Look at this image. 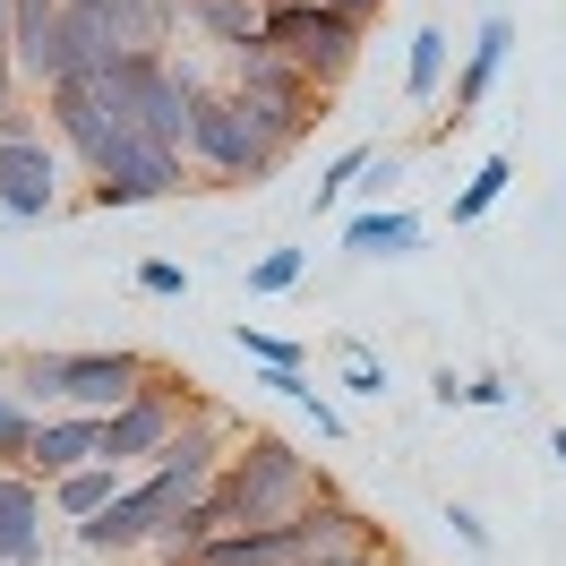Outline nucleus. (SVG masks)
I'll use <instances>...</instances> for the list:
<instances>
[{"label": "nucleus", "mask_w": 566, "mask_h": 566, "mask_svg": "<svg viewBox=\"0 0 566 566\" xmlns=\"http://www.w3.org/2000/svg\"><path fill=\"white\" fill-rule=\"evenodd\" d=\"M506 43H515V27L490 9V18H481V35H472V61H463V77H455V104H447V112H455V129H463L481 104H490L497 70H506Z\"/></svg>", "instance_id": "nucleus-14"}, {"label": "nucleus", "mask_w": 566, "mask_h": 566, "mask_svg": "<svg viewBox=\"0 0 566 566\" xmlns=\"http://www.w3.org/2000/svg\"><path fill=\"white\" fill-rule=\"evenodd\" d=\"M0 189H52L61 198V146L43 138H0Z\"/></svg>", "instance_id": "nucleus-20"}, {"label": "nucleus", "mask_w": 566, "mask_h": 566, "mask_svg": "<svg viewBox=\"0 0 566 566\" xmlns=\"http://www.w3.org/2000/svg\"><path fill=\"white\" fill-rule=\"evenodd\" d=\"M549 455H558V463H566V429H549Z\"/></svg>", "instance_id": "nucleus-35"}, {"label": "nucleus", "mask_w": 566, "mask_h": 566, "mask_svg": "<svg viewBox=\"0 0 566 566\" xmlns=\"http://www.w3.org/2000/svg\"><path fill=\"white\" fill-rule=\"evenodd\" d=\"M172 515V497L155 490V472H129V490L112 497L104 515H86L77 532V549H95V558H146V541H155V524Z\"/></svg>", "instance_id": "nucleus-8"}, {"label": "nucleus", "mask_w": 566, "mask_h": 566, "mask_svg": "<svg viewBox=\"0 0 566 566\" xmlns=\"http://www.w3.org/2000/svg\"><path fill=\"white\" fill-rule=\"evenodd\" d=\"M0 566H43V481L0 472Z\"/></svg>", "instance_id": "nucleus-13"}, {"label": "nucleus", "mask_w": 566, "mask_h": 566, "mask_svg": "<svg viewBox=\"0 0 566 566\" xmlns=\"http://www.w3.org/2000/svg\"><path fill=\"white\" fill-rule=\"evenodd\" d=\"M146 378H155V360H146V353H70V369H61V412L104 421V412H120Z\"/></svg>", "instance_id": "nucleus-10"}, {"label": "nucleus", "mask_w": 566, "mask_h": 566, "mask_svg": "<svg viewBox=\"0 0 566 566\" xmlns=\"http://www.w3.org/2000/svg\"><path fill=\"white\" fill-rule=\"evenodd\" d=\"M112 27H120V52H172L180 35V0H104Z\"/></svg>", "instance_id": "nucleus-16"}, {"label": "nucleus", "mask_w": 566, "mask_h": 566, "mask_svg": "<svg viewBox=\"0 0 566 566\" xmlns=\"http://www.w3.org/2000/svg\"><path fill=\"white\" fill-rule=\"evenodd\" d=\"M344 387L353 395H387V360L369 353V344H353V353H344Z\"/></svg>", "instance_id": "nucleus-28"}, {"label": "nucleus", "mask_w": 566, "mask_h": 566, "mask_svg": "<svg viewBox=\"0 0 566 566\" xmlns=\"http://www.w3.org/2000/svg\"><path fill=\"white\" fill-rule=\"evenodd\" d=\"M301 566H395V549L369 541V549H326V558H301Z\"/></svg>", "instance_id": "nucleus-30"}, {"label": "nucleus", "mask_w": 566, "mask_h": 566, "mask_svg": "<svg viewBox=\"0 0 566 566\" xmlns=\"http://www.w3.org/2000/svg\"><path fill=\"white\" fill-rule=\"evenodd\" d=\"M241 9H258V0H241Z\"/></svg>", "instance_id": "nucleus-36"}, {"label": "nucleus", "mask_w": 566, "mask_h": 566, "mask_svg": "<svg viewBox=\"0 0 566 566\" xmlns=\"http://www.w3.org/2000/svg\"><path fill=\"white\" fill-rule=\"evenodd\" d=\"M180 155H189L198 189H258V180L283 164V146L266 138L214 77L198 86V104H189V138H180Z\"/></svg>", "instance_id": "nucleus-2"}, {"label": "nucleus", "mask_w": 566, "mask_h": 566, "mask_svg": "<svg viewBox=\"0 0 566 566\" xmlns=\"http://www.w3.org/2000/svg\"><path fill=\"white\" fill-rule=\"evenodd\" d=\"M120 490H129V472H120V463H77V472L52 481V515H61V524H86V515H104Z\"/></svg>", "instance_id": "nucleus-15"}, {"label": "nucleus", "mask_w": 566, "mask_h": 566, "mask_svg": "<svg viewBox=\"0 0 566 566\" xmlns=\"http://www.w3.org/2000/svg\"><path fill=\"white\" fill-rule=\"evenodd\" d=\"M0 232H9V223H0Z\"/></svg>", "instance_id": "nucleus-37"}, {"label": "nucleus", "mask_w": 566, "mask_h": 566, "mask_svg": "<svg viewBox=\"0 0 566 566\" xmlns=\"http://www.w3.org/2000/svg\"><path fill=\"white\" fill-rule=\"evenodd\" d=\"M506 180H515V164H506V155H490L481 172L463 180V198H455V223H481V214H490L497 198H506Z\"/></svg>", "instance_id": "nucleus-22"}, {"label": "nucleus", "mask_w": 566, "mask_h": 566, "mask_svg": "<svg viewBox=\"0 0 566 566\" xmlns=\"http://www.w3.org/2000/svg\"><path fill=\"white\" fill-rule=\"evenodd\" d=\"M9 112H27V86H18V70H9V52H0V120Z\"/></svg>", "instance_id": "nucleus-33"}, {"label": "nucleus", "mask_w": 566, "mask_h": 566, "mask_svg": "<svg viewBox=\"0 0 566 566\" xmlns=\"http://www.w3.org/2000/svg\"><path fill=\"white\" fill-rule=\"evenodd\" d=\"M61 198L52 189H0V223H52Z\"/></svg>", "instance_id": "nucleus-27"}, {"label": "nucleus", "mask_w": 566, "mask_h": 566, "mask_svg": "<svg viewBox=\"0 0 566 566\" xmlns=\"http://www.w3.org/2000/svg\"><path fill=\"white\" fill-rule=\"evenodd\" d=\"M318 9H344V18H360V27L378 18V0H318Z\"/></svg>", "instance_id": "nucleus-34"}, {"label": "nucleus", "mask_w": 566, "mask_h": 566, "mask_svg": "<svg viewBox=\"0 0 566 566\" xmlns=\"http://www.w3.org/2000/svg\"><path fill=\"white\" fill-rule=\"evenodd\" d=\"M214 86H223V95H232V104H241L249 120H258V129L283 146V155H292V146H301V138H310V129L326 120V86H318V77H301L292 61H275L266 43L232 52Z\"/></svg>", "instance_id": "nucleus-3"}, {"label": "nucleus", "mask_w": 566, "mask_h": 566, "mask_svg": "<svg viewBox=\"0 0 566 566\" xmlns=\"http://www.w3.org/2000/svg\"><path fill=\"white\" fill-rule=\"evenodd\" d=\"M35 421H43V412H27L18 395L0 387V472H18V463H27V438H35Z\"/></svg>", "instance_id": "nucleus-23"}, {"label": "nucleus", "mask_w": 566, "mask_h": 566, "mask_svg": "<svg viewBox=\"0 0 566 566\" xmlns=\"http://www.w3.org/2000/svg\"><path fill=\"white\" fill-rule=\"evenodd\" d=\"M138 292H155V301H180V292H189V266H172V258H146V266H138Z\"/></svg>", "instance_id": "nucleus-29"}, {"label": "nucleus", "mask_w": 566, "mask_h": 566, "mask_svg": "<svg viewBox=\"0 0 566 566\" xmlns=\"http://www.w3.org/2000/svg\"><path fill=\"white\" fill-rule=\"evenodd\" d=\"M180 189H198L189 155L146 146L138 129H112L95 146V164H86V207H146V198H180Z\"/></svg>", "instance_id": "nucleus-6"}, {"label": "nucleus", "mask_w": 566, "mask_h": 566, "mask_svg": "<svg viewBox=\"0 0 566 566\" xmlns=\"http://www.w3.org/2000/svg\"><path fill=\"white\" fill-rule=\"evenodd\" d=\"M369 155H378V146H344V155H335V164H326V172H318V189H310V207H335V198H344V189H353V180L360 172H369Z\"/></svg>", "instance_id": "nucleus-24"}, {"label": "nucleus", "mask_w": 566, "mask_h": 566, "mask_svg": "<svg viewBox=\"0 0 566 566\" xmlns=\"http://www.w3.org/2000/svg\"><path fill=\"white\" fill-rule=\"evenodd\" d=\"M61 369H70V353H18V360H0V387L27 412H61Z\"/></svg>", "instance_id": "nucleus-19"}, {"label": "nucleus", "mask_w": 566, "mask_h": 566, "mask_svg": "<svg viewBox=\"0 0 566 566\" xmlns=\"http://www.w3.org/2000/svg\"><path fill=\"white\" fill-rule=\"evenodd\" d=\"M232 447H241V429L223 421L214 403H198V412L172 429V447L146 463V472H155V490L172 497V506H189V497H207V481L223 472V455H232Z\"/></svg>", "instance_id": "nucleus-7"}, {"label": "nucleus", "mask_w": 566, "mask_h": 566, "mask_svg": "<svg viewBox=\"0 0 566 566\" xmlns=\"http://www.w3.org/2000/svg\"><path fill=\"white\" fill-rule=\"evenodd\" d=\"M198 412V395H189V378H172V369H155L120 412H104L95 421V455L104 463H120V472H146V463L172 447V429Z\"/></svg>", "instance_id": "nucleus-5"}, {"label": "nucleus", "mask_w": 566, "mask_h": 566, "mask_svg": "<svg viewBox=\"0 0 566 566\" xmlns=\"http://www.w3.org/2000/svg\"><path fill=\"white\" fill-rule=\"evenodd\" d=\"M360 18H344V9H318V0H258V43L275 52V61H292L301 77H318V86H335V77L360 61Z\"/></svg>", "instance_id": "nucleus-4"}, {"label": "nucleus", "mask_w": 566, "mask_h": 566, "mask_svg": "<svg viewBox=\"0 0 566 566\" xmlns=\"http://www.w3.org/2000/svg\"><path fill=\"white\" fill-rule=\"evenodd\" d=\"M447 52H455L447 27H421V35H412V61H403V95H412V104H438V86H447Z\"/></svg>", "instance_id": "nucleus-21"}, {"label": "nucleus", "mask_w": 566, "mask_h": 566, "mask_svg": "<svg viewBox=\"0 0 566 566\" xmlns=\"http://www.w3.org/2000/svg\"><path fill=\"white\" fill-rule=\"evenodd\" d=\"M180 27H198V35L232 61V52L258 43V9H241V0H180Z\"/></svg>", "instance_id": "nucleus-18"}, {"label": "nucleus", "mask_w": 566, "mask_h": 566, "mask_svg": "<svg viewBox=\"0 0 566 566\" xmlns=\"http://www.w3.org/2000/svg\"><path fill=\"white\" fill-rule=\"evenodd\" d=\"M310 549H301V524L283 515V524H241V532H214L207 549L189 566H301Z\"/></svg>", "instance_id": "nucleus-12"}, {"label": "nucleus", "mask_w": 566, "mask_h": 566, "mask_svg": "<svg viewBox=\"0 0 566 566\" xmlns=\"http://www.w3.org/2000/svg\"><path fill=\"white\" fill-rule=\"evenodd\" d=\"M77 463H104V455H95V421H86V412H43L18 472L52 490V481H61V472H77Z\"/></svg>", "instance_id": "nucleus-11"}, {"label": "nucleus", "mask_w": 566, "mask_h": 566, "mask_svg": "<svg viewBox=\"0 0 566 566\" xmlns=\"http://www.w3.org/2000/svg\"><path fill=\"white\" fill-rule=\"evenodd\" d=\"M310 490H326V472L301 455L292 438H266V429H258V438H241V447L223 455V472L207 481V506H214L223 532H241V524H283Z\"/></svg>", "instance_id": "nucleus-1"}, {"label": "nucleus", "mask_w": 566, "mask_h": 566, "mask_svg": "<svg viewBox=\"0 0 566 566\" xmlns=\"http://www.w3.org/2000/svg\"><path fill=\"white\" fill-rule=\"evenodd\" d=\"M447 524H455V541H463V549H490V524H481V515H472V506H455V515H447Z\"/></svg>", "instance_id": "nucleus-32"}, {"label": "nucleus", "mask_w": 566, "mask_h": 566, "mask_svg": "<svg viewBox=\"0 0 566 566\" xmlns=\"http://www.w3.org/2000/svg\"><path fill=\"white\" fill-rule=\"evenodd\" d=\"M301 266H310V249H266V258L249 266V292H292Z\"/></svg>", "instance_id": "nucleus-26"}, {"label": "nucleus", "mask_w": 566, "mask_h": 566, "mask_svg": "<svg viewBox=\"0 0 566 566\" xmlns=\"http://www.w3.org/2000/svg\"><path fill=\"white\" fill-rule=\"evenodd\" d=\"M412 241H421V223L403 207H360L353 223H344V249H353V258H403Z\"/></svg>", "instance_id": "nucleus-17"}, {"label": "nucleus", "mask_w": 566, "mask_h": 566, "mask_svg": "<svg viewBox=\"0 0 566 566\" xmlns=\"http://www.w3.org/2000/svg\"><path fill=\"white\" fill-rule=\"evenodd\" d=\"M232 344H241V353L249 360H258V369H301V360H310V353H301V344H292V335H258V326H232Z\"/></svg>", "instance_id": "nucleus-25"}, {"label": "nucleus", "mask_w": 566, "mask_h": 566, "mask_svg": "<svg viewBox=\"0 0 566 566\" xmlns=\"http://www.w3.org/2000/svg\"><path fill=\"white\" fill-rule=\"evenodd\" d=\"M463 403H481V412H497V403H515V387H506V378H463Z\"/></svg>", "instance_id": "nucleus-31"}, {"label": "nucleus", "mask_w": 566, "mask_h": 566, "mask_svg": "<svg viewBox=\"0 0 566 566\" xmlns=\"http://www.w3.org/2000/svg\"><path fill=\"white\" fill-rule=\"evenodd\" d=\"M198 86H207V70H198V61H172V52H164V61H155V70L138 77V95H129V129H138L146 146H172V155H180Z\"/></svg>", "instance_id": "nucleus-9"}]
</instances>
